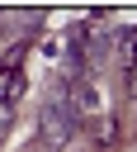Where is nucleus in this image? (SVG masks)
<instances>
[{
  "instance_id": "1",
  "label": "nucleus",
  "mask_w": 137,
  "mask_h": 152,
  "mask_svg": "<svg viewBox=\"0 0 137 152\" xmlns=\"http://www.w3.org/2000/svg\"><path fill=\"white\" fill-rule=\"evenodd\" d=\"M76 128H80V119L66 109V100H52V104L43 109V119H38V142H43V152H61V147H71Z\"/></svg>"
},
{
  "instance_id": "2",
  "label": "nucleus",
  "mask_w": 137,
  "mask_h": 152,
  "mask_svg": "<svg viewBox=\"0 0 137 152\" xmlns=\"http://www.w3.org/2000/svg\"><path fill=\"white\" fill-rule=\"evenodd\" d=\"M19 90H24V76H19L14 66H5V71H0V109H9V100H14Z\"/></svg>"
}]
</instances>
